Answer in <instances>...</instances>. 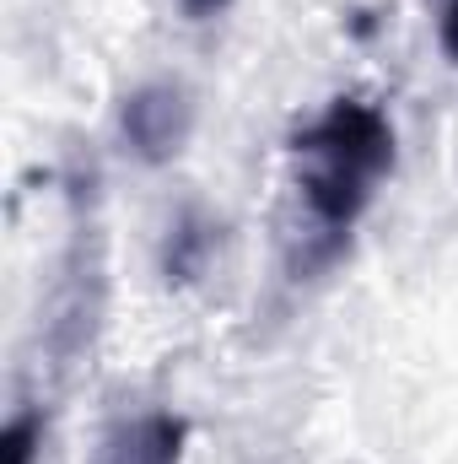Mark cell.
<instances>
[{
	"label": "cell",
	"instance_id": "277c9868",
	"mask_svg": "<svg viewBox=\"0 0 458 464\" xmlns=\"http://www.w3.org/2000/svg\"><path fill=\"white\" fill-rule=\"evenodd\" d=\"M184 438H189V427H184L178 416H167V411L140 416V421L114 443V464H178Z\"/></svg>",
	"mask_w": 458,
	"mask_h": 464
},
{
	"label": "cell",
	"instance_id": "5b68a950",
	"mask_svg": "<svg viewBox=\"0 0 458 464\" xmlns=\"http://www.w3.org/2000/svg\"><path fill=\"white\" fill-rule=\"evenodd\" d=\"M38 449H43V421L38 411H16L0 432V464H38Z\"/></svg>",
	"mask_w": 458,
	"mask_h": 464
},
{
	"label": "cell",
	"instance_id": "7a4b0ae2",
	"mask_svg": "<svg viewBox=\"0 0 458 464\" xmlns=\"http://www.w3.org/2000/svg\"><path fill=\"white\" fill-rule=\"evenodd\" d=\"M124 151L146 168H167L195 135V98L178 82H146L119 103Z\"/></svg>",
	"mask_w": 458,
	"mask_h": 464
},
{
	"label": "cell",
	"instance_id": "3957f363",
	"mask_svg": "<svg viewBox=\"0 0 458 464\" xmlns=\"http://www.w3.org/2000/svg\"><path fill=\"white\" fill-rule=\"evenodd\" d=\"M211 254H216V222L205 211H195V206L178 211L167 222V237H162V276H167V286L200 281L205 265H211Z\"/></svg>",
	"mask_w": 458,
	"mask_h": 464
},
{
	"label": "cell",
	"instance_id": "6da1fadb",
	"mask_svg": "<svg viewBox=\"0 0 458 464\" xmlns=\"http://www.w3.org/2000/svg\"><path fill=\"white\" fill-rule=\"evenodd\" d=\"M291 162L308 222L340 237L361 222L372 189L394 168V124L367 98H335L308 130H297Z\"/></svg>",
	"mask_w": 458,
	"mask_h": 464
},
{
	"label": "cell",
	"instance_id": "52a82bcc",
	"mask_svg": "<svg viewBox=\"0 0 458 464\" xmlns=\"http://www.w3.org/2000/svg\"><path fill=\"white\" fill-rule=\"evenodd\" d=\"M232 0H178V11L189 16V22H211V16H222Z\"/></svg>",
	"mask_w": 458,
	"mask_h": 464
},
{
	"label": "cell",
	"instance_id": "8992f818",
	"mask_svg": "<svg viewBox=\"0 0 458 464\" xmlns=\"http://www.w3.org/2000/svg\"><path fill=\"white\" fill-rule=\"evenodd\" d=\"M437 38H443V54L458 65V0H443V16H437Z\"/></svg>",
	"mask_w": 458,
	"mask_h": 464
}]
</instances>
